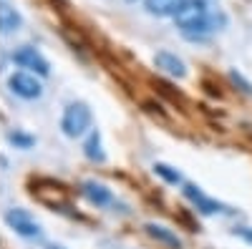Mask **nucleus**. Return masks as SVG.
Returning <instances> with one entry per match:
<instances>
[{"instance_id": "3", "label": "nucleus", "mask_w": 252, "mask_h": 249, "mask_svg": "<svg viewBox=\"0 0 252 249\" xmlns=\"http://www.w3.org/2000/svg\"><path fill=\"white\" fill-rule=\"evenodd\" d=\"M13 63L18 68L28 71V73H35V76H48L51 73V66H48V60L43 58V53L31 48V46H23V48L13 51Z\"/></svg>"}, {"instance_id": "15", "label": "nucleus", "mask_w": 252, "mask_h": 249, "mask_svg": "<svg viewBox=\"0 0 252 249\" xmlns=\"http://www.w3.org/2000/svg\"><path fill=\"white\" fill-rule=\"evenodd\" d=\"M5 138H8V143H13L15 149H23V151L33 149V143H35V138L31 134H26V131H8Z\"/></svg>"}, {"instance_id": "17", "label": "nucleus", "mask_w": 252, "mask_h": 249, "mask_svg": "<svg viewBox=\"0 0 252 249\" xmlns=\"http://www.w3.org/2000/svg\"><path fill=\"white\" fill-rule=\"evenodd\" d=\"M48 249H66V247H61V244H51Z\"/></svg>"}, {"instance_id": "4", "label": "nucleus", "mask_w": 252, "mask_h": 249, "mask_svg": "<svg viewBox=\"0 0 252 249\" xmlns=\"http://www.w3.org/2000/svg\"><path fill=\"white\" fill-rule=\"evenodd\" d=\"M5 224L18 234V237H26V239H38L43 234L40 224L26 212V209H8L5 212Z\"/></svg>"}, {"instance_id": "6", "label": "nucleus", "mask_w": 252, "mask_h": 249, "mask_svg": "<svg viewBox=\"0 0 252 249\" xmlns=\"http://www.w3.org/2000/svg\"><path fill=\"white\" fill-rule=\"evenodd\" d=\"M182 192H184V196H187L189 201H192V204L197 206V209H199L202 214H222V212H227L220 201H215V199L204 196V194L197 189L194 184H184V189H182Z\"/></svg>"}, {"instance_id": "7", "label": "nucleus", "mask_w": 252, "mask_h": 249, "mask_svg": "<svg viewBox=\"0 0 252 249\" xmlns=\"http://www.w3.org/2000/svg\"><path fill=\"white\" fill-rule=\"evenodd\" d=\"M154 66L159 71H164L166 76H172V78H184L187 76V66H184V60L169 51H159L154 55Z\"/></svg>"}, {"instance_id": "11", "label": "nucleus", "mask_w": 252, "mask_h": 249, "mask_svg": "<svg viewBox=\"0 0 252 249\" xmlns=\"http://www.w3.org/2000/svg\"><path fill=\"white\" fill-rule=\"evenodd\" d=\"M220 23H222V18H217V15H207L197 28L187 30V33H184V38H187V40H204V38H209V35H212V33L217 30V26H220Z\"/></svg>"}, {"instance_id": "12", "label": "nucleus", "mask_w": 252, "mask_h": 249, "mask_svg": "<svg viewBox=\"0 0 252 249\" xmlns=\"http://www.w3.org/2000/svg\"><path fill=\"white\" fill-rule=\"evenodd\" d=\"M20 13L13 8V5H8V3H0V33H13V30H18L20 28Z\"/></svg>"}, {"instance_id": "2", "label": "nucleus", "mask_w": 252, "mask_h": 249, "mask_svg": "<svg viewBox=\"0 0 252 249\" xmlns=\"http://www.w3.org/2000/svg\"><path fill=\"white\" fill-rule=\"evenodd\" d=\"M8 88L13 96L23 98V101H38L43 96V83L35 73H28V71H15L8 76Z\"/></svg>"}, {"instance_id": "8", "label": "nucleus", "mask_w": 252, "mask_h": 249, "mask_svg": "<svg viewBox=\"0 0 252 249\" xmlns=\"http://www.w3.org/2000/svg\"><path fill=\"white\" fill-rule=\"evenodd\" d=\"M81 194L86 196L94 206H109L114 204V194L109 186H103L101 181H83L81 184Z\"/></svg>"}, {"instance_id": "1", "label": "nucleus", "mask_w": 252, "mask_h": 249, "mask_svg": "<svg viewBox=\"0 0 252 249\" xmlns=\"http://www.w3.org/2000/svg\"><path fill=\"white\" fill-rule=\"evenodd\" d=\"M91 123H94V113L83 101L68 103L61 113V131L68 138H81L83 134H91Z\"/></svg>"}, {"instance_id": "14", "label": "nucleus", "mask_w": 252, "mask_h": 249, "mask_svg": "<svg viewBox=\"0 0 252 249\" xmlns=\"http://www.w3.org/2000/svg\"><path fill=\"white\" fill-rule=\"evenodd\" d=\"M154 174L159 176V179H164L166 184H182V174L174 169V166H169V164H154Z\"/></svg>"}, {"instance_id": "13", "label": "nucleus", "mask_w": 252, "mask_h": 249, "mask_svg": "<svg viewBox=\"0 0 252 249\" xmlns=\"http://www.w3.org/2000/svg\"><path fill=\"white\" fill-rule=\"evenodd\" d=\"M83 154H86V159L91 161H106V154H103V143H101V134L98 131H91L86 136V143H83Z\"/></svg>"}, {"instance_id": "18", "label": "nucleus", "mask_w": 252, "mask_h": 249, "mask_svg": "<svg viewBox=\"0 0 252 249\" xmlns=\"http://www.w3.org/2000/svg\"><path fill=\"white\" fill-rule=\"evenodd\" d=\"M129 3H136V0H129Z\"/></svg>"}, {"instance_id": "9", "label": "nucleus", "mask_w": 252, "mask_h": 249, "mask_svg": "<svg viewBox=\"0 0 252 249\" xmlns=\"http://www.w3.org/2000/svg\"><path fill=\"white\" fill-rule=\"evenodd\" d=\"M146 229V234H149L152 239H157L159 244H164V247H169V249H182V239L169 229V226H164V224H154V221H149L144 226Z\"/></svg>"}, {"instance_id": "16", "label": "nucleus", "mask_w": 252, "mask_h": 249, "mask_svg": "<svg viewBox=\"0 0 252 249\" xmlns=\"http://www.w3.org/2000/svg\"><path fill=\"white\" fill-rule=\"evenodd\" d=\"M235 234H240L242 239L252 242V229H250V226H237V229H235Z\"/></svg>"}, {"instance_id": "10", "label": "nucleus", "mask_w": 252, "mask_h": 249, "mask_svg": "<svg viewBox=\"0 0 252 249\" xmlns=\"http://www.w3.org/2000/svg\"><path fill=\"white\" fill-rule=\"evenodd\" d=\"M184 3L187 0H144V8L157 18H174Z\"/></svg>"}, {"instance_id": "5", "label": "nucleus", "mask_w": 252, "mask_h": 249, "mask_svg": "<svg viewBox=\"0 0 252 249\" xmlns=\"http://www.w3.org/2000/svg\"><path fill=\"white\" fill-rule=\"evenodd\" d=\"M207 15H209V10H207V3H204V0H187V3L179 8V13L174 15V20H177L179 30L187 33V30L197 28Z\"/></svg>"}]
</instances>
